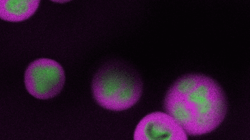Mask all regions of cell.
I'll use <instances>...</instances> for the list:
<instances>
[{"label": "cell", "instance_id": "obj_1", "mask_svg": "<svg viewBox=\"0 0 250 140\" xmlns=\"http://www.w3.org/2000/svg\"><path fill=\"white\" fill-rule=\"evenodd\" d=\"M164 108L187 134L200 136L212 132L221 124L228 103L215 80L200 73H189L169 88Z\"/></svg>", "mask_w": 250, "mask_h": 140}, {"label": "cell", "instance_id": "obj_2", "mask_svg": "<svg viewBox=\"0 0 250 140\" xmlns=\"http://www.w3.org/2000/svg\"><path fill=\"white\" fill-rule=\"evenodd\" d=\"M98 105L112 111L127 110L135 105L143 93V83L138 73L127 65H105L94 76L91 86Z\"/></svg>", "mask_w": 250, "mask_h": 140}, {"label": "cell", "instance_id": "obj_3", "mask_svg": "<svg viewBox=\"0 0 250 140\" xmlns=\"http://www.w3.org/2000/svg\"><path fill=\"white\" fill-rule=\"evenodd\" d=\"M65 81V72L62 66L48 58L38 59L31 63L24 74L27 92L40 100L50 99L58 95Z\"/></svg>", "mask_w": 250, "mask_h": 140}, {"label": "cell", "instance_id": "obj_4", "mask_svg": "<svg viewBox=\"0 0 250 140\" xmlns=\"http://www.w3.org/2000/svg\"><path fill=\"white\" fill-rule=\"evenodd\" d=\"M188 134L167 113L154 112L147 115L137 124L134 140H186Z\"/></svg>", "mask_w": 250, "mask_h": 140}, {"label": "cell", "instance_id": "obj_5", "mask_svg": "<svg viewBox=\"0 0 250 140\" xmlns=\"http://www.w3.org/2000/svg\"><path fill=\"white\" fill-rule=\"evenodd\" d=\"M41 0H0V19L20 22L29 19L38 9Z\"/></svg>", "mask_w": 250, "mask_h": 140}, {"label": "cell", "instance_id": "obj_6", "mask_svg": "<svg viewBox=\"0 0 250 140\" xmlns=\"http://www.w3.org/2000/svg\"><path fill=\"white\" fill-rule=\"evenodd\" d=\"M51 1L56 3H64L72 1V0H51Z\"/></svg>", "mask_w": 250, "mask_h": 140}]
</instances>
